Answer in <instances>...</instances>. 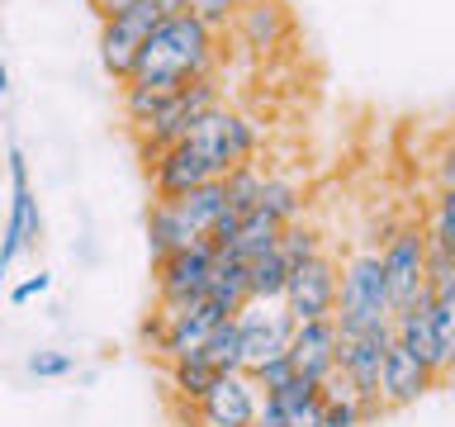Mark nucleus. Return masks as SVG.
Wrapping results in <instances>:
<instances>
[{
    "label": "nucleus",
    "instance_id": "cd10ccee",
    "mask_svg": "<svg viewBox=\"0 0 455 427\" xmlns=\"http://www.w3.org/2000/svg\"><path fill=\"white\" fill-rule=\"evenodd\" d=\"M318 252H323V228H313V223H284L280 228L284 266H299V262H308V256H318Z\"/></svg>",
    "mask_w": 455,
    "mask_h": 427
},
{
    "label": "nucleus",
    "instance_id": "72a5a7b5",
    "mask_svg": "<svg viewBox=\"0 0 455 427\" xmlns=\"http://www.w3.org/2000/svg\"><path fill=\"white\" fill-rule=\"evenodd\" d=\"M5 91H10V67L0 62V95H5Z\"/></svg>",
    "mask_w": 455,
    "mask_h": 427
},
{
    "label": "nucleus",
    "instance_id": "aec40b11",
    "mask_svg": "<svg viewBox=\"0 0 455 427\" xmlns=\"http://www.w3.org/2000/svg\"><path fill=\"white\" fill-rule=\"evenodd\" d=\"M204 299L223 313V318H233L242 304H251V299H247V266H242V262H228V256H219V262H213V270H209Z\"/></svg>",
    "mask_w": 455,
    "mask_h": 427
},
{
    "label": "nucleus",
    "instance_id": "b1692460",
    "mask_svg": "<svg viewBox=\"0 0 455 427\" xmlns=\"http://www.w3.org/2000/svg\"><path fill=\"white\" fill-rule=\"evenodd\" d=\"M256 209L270 214L275 223H299V214H304V190H299V181H290V176H266L261 195H256Z\"/></svg>",
    "mask_w": 455,
    "mask_h": 427
},
{
    "label": "nucleus",
    "instance_id": "f3484780",
    "mask_svg": "<svg viewBox=\"0 0 455 427\" xmlns=\"http://www.w3.org/2000/svg\"><path fill=\"white\" fill-rule=\"evenodd\" d=\"M280 228H284V223H275V219H270V214H261V209L242 214L237 228H233V238H228V247H223L219 256L247 266V262H256V256H266V252L280 247Z\"/></svg>",
    "mask_w": 455,
    "mask_h": 427
},
{
    "label": "nucleus",
    "instance_id": "0eeeda50",
    "mask_svg": "<svg viewBox=\"0 0 455 427\" xmlns=\"http://www.w3.org/2000/svg\"><path fill=\"white\" fill-rule=\"evenodd\" d=\"M379 266H384V290H389V313L408 309L412 294L422 290V262H427V238L422 223H394L379 242Z\"/></svg>",
    "mask_w": 455,
    "mask_h": 427
},
{
    "label": "nucleus",
    "instance_id": "7ed1b4c3",
    "mask_svg": "<svg viewBox=\"0 0 455 427\" xmlns=\"http://www.w3.org/2000/svg\"><path fill=\"white\" fill-rule=\"evenodd\" d=\"M180 142H190V148L199 152V162L209 166V176L223 181L233 166H242V162L256 157V124L242 109H233V105L219 100V105L204 109L190 124V133H185Z\"/></svg>",
    "mask_w": 455,
    "mask_h": 427
},
{
    "label": "nucleus",
    "instance_id": "c85d7f7f",
    "mask_svg": "<svg viewBox=\"0 0 455 427\" xmlns=\"http://www.w3.org/2000/svg\"><path fill=\"white\" fill-rule=\"evenodd\" d=\"M24 370H28V375H38V380H62V375H71V370H76V356L43 347V351H34V356L24 361Z\"/></svg>",
    "mask_w": 455,
    "mask_h": 427
},
{
    "label": "nucleus",
    "instance_id": "4be33fe9",
    "mask_svg": "<svg viewBox=\"0 0 455 427\" xmlns=\"http://www.w3.org/2000/svg\"><path fill=\"white\" fill-rule=\"evenodd\" d=\"M284 276H290V266H284L280 247L266 252V256H256V262H247V299H251V304H280Z\"/></svg>",
    "mask_w": 455,
    "mask_h": 427
},
{
    "label": "nucleus",
    "instance_id": "a211bd4d",
    "mask_svg": "<svg viewBox=\"0 0 455 427\" xmlns=\"http://www.w3.org/2000/svg\"><path fill=\"white\" fill-rule=\"evenodd\" d=\"M171 205H176L180 223H185V233H190L195 242H209L213 223H219V214L228 209V199H223V181H204V185H195V190L176 195Z\"/></svg>",
    "mask_w": 455,
    "mask_h": 427
},
{
    "label": "nucleus",
    "instance_id": "4468645a",
    "mask_svg": "<svg viewBox=\"0 0 455 427\" xmlns=\"http://www.w3.org/2000/svg\"><path fill=\"white\" fill-rule=\"evenodd\" d=\"M219 323H223V313L213 309L209 299H195V304L176 309L171 318L156 313V327H148V333L156 342V351H162V361H180V356L199 351V342H204Z\"/></svg>",
    "mask_w": 455,
    "mask_h": 427
},
{
    "label": "nucleus",
    "instance_id": "6ab92c4d",
    "mask_svg": "<svg viewBox=\"0 0 455 427\" xmlns=\"http://www.w3.org/2000/svg\"><path fill=\"white\" fill-rule=\"evenodd\" d=\"M237 28L247 38V48H275V43L290 34V14H284L280 0H247L237 10Z\"/></svg>",
    "mask_w": 455,
    "mask_h": 427
},
{
    "label": "nucleus",
    "instance_id": "6e6552de",
    "mask_svg": "<svg viewBox=\"0 0 455 427\" xmlns=\"http://www.w3.org/2000/svg\"><path fill=\"white\" fill-rule=\"evenodd\" d=\"M213 262H219V247H213V242H195V247H185V252L162 256V262H156V313L171 318L176 309L204 299Z\"/></svg>",
    "mask_w": 455,
    "mask_h": 427
},
{
    "label": "nucleus",
    "instance_id": "f03ea898",
    "mask_svg": "<svg viewBox=\"0 0 455 427\" xmlns=\"http://www.w3.org/2000/svg\"><path fill=\"white\" fill-rule=\"evenodd\" d=\"M332 323H337L341 337L389 323V290H384V266H379V252H375V247L351 252L347 266H337Z\"/></svg>",
    "mask_w": 455,
    "mask_h": 427
},
{
    "label": "nucleus",
    "instance_id": "473e14b6",
    "mask_svg": "<svg viewBox=\"0 0 455 427\" xmlns=\"http://www.w3.org/2000/svg\"><path fill=\"white\" fill-rule=\"evenodd\" d=\"M91 5H95L100 20H109V14H124L128 5H133V0H91Z\"/></svg>",
    "mask_w": 455,
    "mask_h": 427
},
{
    "label": "nucleus",
    "instance_id": "a878e982",
    "mask_svg": "<svg viewBox=\"0 0 455 427\" xmlns=\"http://www.w3.org/2000/svg\"><path fill=\"white\" fill-rule=\"evenodd\" d=\"M261 181H266V171L256 166V162H242V166L228 171V176H223L228 209H233V214H251L256 209V195H261Z\"/></svg>",
    "mask_w": 455,
    "mask_h": 427
},
{
    "label": "nucleus",
    "instance_id": "5701e85b",
    "mask_svg": "<svg viewBox=\"0 0 455 427\" xmlns=\"http://www.w3.org/2000/svg\"><path fill=\"white\" fill-rule=\"evenodd\" d=\"M199 361H204L213 375H233V370H242V342H237V323L233 318H223L213 333L199 342Z\"/></svg>",
    "mask_w": 455,
    "mask_h": 427
},
{
    "label": "nucleus",
    "instance_id": "dca6fc26",
    "mask_svg": "<svg viewBox=\"0 0 455 427\" xmlns=\"http://www.w3.org/2000/svg\"><path fill=\"white\" fill-rule=\"evenodd\" d=\"M148 171H152L156 199H176L185 190H195V185L213 181L209 166L199 162V152L190 148V142H171V148H162L156 157H148Z\"/></svg>",
    "mask_w": 455,
    "mask_h": 427
},
{
    "label": "nucleus",
    "instance_id": "393cba45",
    "mask_svg": "<svg viewBox=\"0 0 455 427\" xmlns=\"http://www.w3.org/2000/svg\"><path fill=\"white\" fill-rule=\"evenodd\" d=\"M166 380H171V394L185 399V404H199V394L213 384V370L199 361V356H180V361H166Z\"/></svg>",
    "mask_w": 455,
    "mask_h": 427
},
{
    "label": "nucleus",
    "instance_id": "ddd939ff",
    "mask_svg": "<svg viewBox=\"0 0 455 427\" xmlns=\"http://www.w3.org/2000/svg\"><path fill=\"white\" fill-rule=\"evenodd\" d=\"M337 323L332 318H318V323H294L290 333V347H284V356H290L294 375L308 380V384H327L337 375Z\"/></svg>",
    "mask_w": 455,
    "mask_h": 427
},
{
    "label": "nucleus",
    "instance_id": "39448f33",
    "mask_svg": "<svg viewBox=\"0 0 455 427\" xmlns=\"http://www.w3.org/2000/svg\"><path fill=\"white\" fill-rule=\"evenodd\" d=\"M219 81L213 77H199V81H190V85H180L171 100H162L156 105V114L148 124H138L133 128V138H138V152L142 157H156L162 148H171V142H180L185 133H190V124L199 119L204 109H213L219 105Z\"/></svg>",
    "mask_w": 455,
    "mask_h": 427
},
{
    "label": "nucleus",
    "instance_id": "423d86ee",
    "mask_svg": "<svg viewBox=\"0 0 455 427\" xmlns=\"http://www.w3.org/2000/svg\"><path fill=\"white\" fill-rule=\"evenodd\" d=\"M389 323L379 327H365V333H351L337 342V380L361 399V404L379 418V366H384V351H389Z\"/></svg>",
    "mask_w": 455,
    "mask_h": 427
},
{
    "label": "nucleus",
    "instance_id": "20e7f679",
    "mask_svg": "<svg viewBox=\"0 0 455 427\" xmlns=\"http://www.w3.org/2000/svg\"><path fill=\"white\" fill-rule=\"evenodd\" d=\"M5 162H10V214H5V228H0V280H5L10 266L20 262L24 252H34L38 238H43V209H38L34 181H28V157H24L20 142L5 148Z\"/></svg>",
    "mask_w": 455,
    "mask_h": 427
},
{
    "label": "nucleus",
    "instance_id": "7c9ffc66",
    "mask_svg": "<svg viewBox=\"0 0 455 427\" xmlns=\"http://www.w3.org/2000/svg\"><path fill=\"white\" fill-rule=\"evenodd\" d=\"M242 5H247V0H190V10H185V14H195L199 24H209L213 34H219L228 20H237Z\"/></svg>",
    "mask_w": 455,
    "mask_h": 427
},
{
    "label": "nucleus",
    "instance_id": "1a4fd4ad",
    "mask_svg": "<svg viewBox=\"0 0 455 427\" xmlns=\"http://www.w3.org/2000/svg\"><path fill=\"white\" fill-rule=\"evenodd\" d=\"M166 14L152 10L148 0H133L124 14H109V20H100V62H105V71L114 81H128V71H133L142 43H148V34L156 24H162Z\"/></svg>",
    "mask_w": 455,
    "mask_h": 427
},
{
    "label": "nucleus",
    "instance_id": "2eb2a0df",
    "mask_svg": "<svg viewBox=\"0 0 455 427\" xmlns=\"http://www.w3.org/2000/svg\"><path fill=\"white\" fill-rule=\"evenodd\" d=\"M436 375L432 366L422 361V356L403 351L398 342H389V351H384V366H379V408H408L418 404L427 390H436Z\"/></svg>",
    "mask_w": 455,
    "mask_h": 427
},
{
    "label": "nucleus",
    "instance_id": "412c9836",
    "mask_svg": "<svg viewBox=\"0 0 455 427\" xmlns=\"http://www.w3.org/2000/svg\"><path fill=\"white\" fill-rule=\"evenodd\" d=\"M148 247H152V266L162 262V256H171V252L195 247V238L185 233V223H180V214H176L171 199H156V205L148 209Z\"/></svg>",
    "mask_w": 455,
    "mask_h": 427
},
{
    "label": "nucleus",
    "instance_id": "c756f323",
    "mask_svg": "<svg viewBox=\"0 0 455 427\" xmlns=\"http://www.w3.org/2000/svg\"><path fill=\"white\" fill-rule=\"evenodd\" d=\"M247 375H251V384H256V390H261V394H270V390H284V384L294 380V366H290V356L280 351V356H270V361L251 366Z\"/></svg>",
    "mask_w": 455,
    "mask_h": 427
},
{
    "label": "nucleus",
    "instance_id": "f8f14e48",
    "mask_svg": "<svg viewBox=\"0 0 455 427\" xmlns=\"http://www.w3.org/2000/svg\"><path fill=\"white\" fill-rule=\"evenodd\" d=\"M233 323H237V342H242V370L280 356L294 333V318L280 304H242L233 313Z\"/></svg>",
    "mask_w": 455,
    "mask_h": 427
},
{
    "label": "nucleus",
    "instance_id": "9d476101",
    "mask_svg": "<svg viewBox=\"0 0 455 427\" xmlns=\"http://www.w3.org/2000/svg\"><path fill=\"white\" fill-rule=\"evenodd\" d=\"M332 304H337V262L327 252L308 256V262L290 266L284 276V294H280V309L290 313L294 323H318V318H332Z\"/></svg>",
    "mask_w": 455,
    "mask_h": 427
},
{
    "label": "nucleus",
    "instance_id": "f257e3e1",
    "mask_svg": "<svg viewBox=\"0 0 455 427\" xmlns=\"http://www.w3.org/2000/svg\"><path fill=\"white\" fill-rule=\"evenodd\" d=\"M213 62H219V34L209 24H199L195 14H166L142 43L128 81H152L166 85V91H180L199 77H213Z\"/></svg>",
    "mask_w": 455,
    "mask_h": 427
},
{
    "label": "nucleus",
    "instance_id": "2f4dec72",
    "mask_svg": "<svg viewBox=\"0 0 455 427\" xmlns=\"http://www.w3.org/2000/svg\"><path fill=\"white\" fill-rule=\"evenodd\" d=\"M48 290H52V276H48V270H38V276H28V280L14 285V290H10V304H28L34 294H48Z\"/></svg>",
    "mask_w": 455,
    "mask_h": 427
},
{
    "label": "nucleus",
    "instance_id": "9b49d317",
    "mask_svg": "<svg viewBox=\"0 0 455 427\" xmlns=\"http://www.w3.org/2000/svg\"><path fill=\"white\" fill-rule=\"evenodd\" d=\"M256 408H261V390L251 384L247 370H233V375H213V384L199 394L195 423L199 427H251Z\"/></svg>",
    "mask_w": 455,
    "mask_h": 427
},
{
    "label": "nucleus",
    "instance_id": "bb28decb",
    "mask_svg": "<svg viewBox=\"0 0 455 427\" xmlns=\"http://www.w3.org/2000/svg\"><path fill=\"white\" fill-rule=\"evenodd\" d=\"M422 238H427V247L455 252V195H451V185H441V195L432 205V219L422 223Z\"/></svg>",
    "mask_w": 455,
    "mask_h": 427
}]
</instances>
